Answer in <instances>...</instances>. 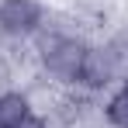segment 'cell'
<instances>
[{"mask_svg":"<svg viewBox=\"0 0 128 128\" xmlns=\"http://www.w3.org/2000/svg\"><path fill=\"white\" fill-rule=\"evenodd\" d=\"M38 62L42 69L59 80V83H76V73L83 66V56L90 42H83L80 35H69V31H38Z\"/></svg>","mask_w":128,"mask_h":128,"instance_id":"cell-1","label":"cell"},{"mask_svg":"<svg viewBox=\"0 0 128 128\" xmlns=\"http://www.w3.org/2000/svg\"><path fill=\"white\" fill-rule=\"evenodd\" d=\"M125 80V66H121V59H118V52H114V45H90L83 56V66H80V73H76V83L80 90H86V94H100V90H107V86L121 83Z\"/></svg>","mask_w":128,"mask_h":128,"instance_id":"cell-2","label":"cell"},{"mask_svg":"<svg viewBox=\"0 0 128 128\" xmlns=\"http://www.w3.org/2000/svg\"><path fill=\"white\" fill-rule=\"evenodd\" d=\"M45 10L42 0H0V38L10 42H24L35 38L45 28Z\"/></svg>","mask_w":128,"mask_h":128,"instance_id":"cell-3","label":"cell"},{"mask_svg":"<svg viewBox=\"0 0 128 128\" xmlns=\"http://www.w3.org/2000/svg\"><path fill=\"white\" fill-rule=\"evenodd\" d=\"M31 97L24 90H0V128H14L24 114H31Z\"/></svg>","mask_w":128,"mask_h":128,"instance_id":"cell-4","label":"cell"},{"mask_svg":"<svg viewBox=\"0 0 128 128\" xmlns=\"http://www.w3.org/2000/svg\"><path fill=\"white\" fill-rule=\"evenodd\" d=\"M100 114H104V121L111 128H128V80H121L111 90V97L104 100Z\"/></svg>","mask_w":128,"mask_h":128,"instance_id":"cell-5","label":"cell"},{"mask_svg":"<svg viewBox=\"0 0 128 128\" xmlns=\"http://www.w3.org/2000/svg\"><path fill=\"white\" fill-rule=\"evenodd\" d=\"M14 128H48V121H45V114H38V111H31V114H24L21 121Z\"/></svg>","mask_w":128,"mask_h":128,"instance_id":"cell-6","label":"cell"}]
</instances>
